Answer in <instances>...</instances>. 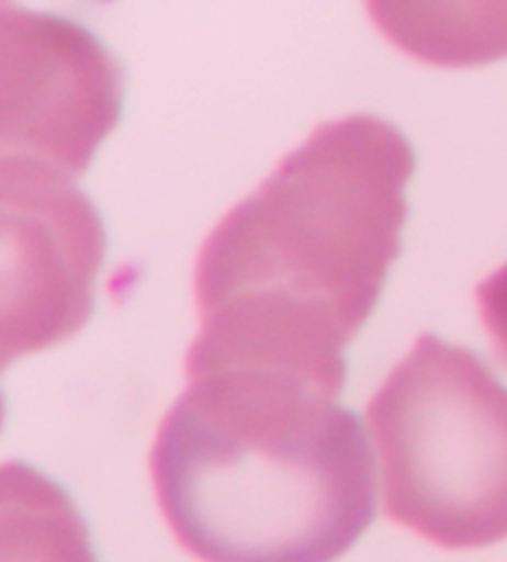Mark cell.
Wrapping results in <instances>:
<instances>
[{
  "label": "cell",
  "mask_w": 507,
  "mask_h": 562,
  "mask_svg": "<svg viewBox=\"0 0 507 562\" xmlns=\"http://www.w3.org/2000/svg\"><path fill=\"white\" fill-rule=\"evenodd\" d=\"M416 154L359 114L319 127L201 248L187 374L266 367L342 394L347 347L402 254Z\"/></svg>",
  "instance_id": "6da1fadb"
},
{
  "label": "cell",
  "mask_w": 507,
  "mask_h": 562,
  "mask_svg": "<svg viewBox=\"0 0 507 562\" xmlns=\"http://www.w3.org/2000/svg\"><path fill=\"white\" fill-rule=\"evenodd\" d=\"M151 451L156 498L203 562H335L376 513L362 422L307 376H189Z\"/></svg>",
  "instance_id": "7a4b0ae2"
},
{
  "label": "cell",
  "mask_w": 507,
  "mask_h": 562,
  "mask_svg": "<svg viewBox=\"0 0 507 562\" xmlns=\"http://www.w3.org/2000/svg\"><path fill=\"white\" fill-rule=\"evenodd\" d=\"M386 513L443 548L507 538V386L467 347L421 335L369 404Z\"/></svg>",
  "instance_id": "3957f363"
},
{
  "label": "cell",
  "mask_w": 507,
  "mask_h": 562,
  "mask_svg": "<svg viewBox=\"0 0 507 562\" xmlns=\"http://www.w3.org/2000/svg\"><path fill=\"white\" fill-rule=\"evenodd\" d=\"M0 350L8 367L90 323L106 231L72 177L27 159H0Z\"/></svg>",
  "instance_id": "277c9868"
},
{
  "label": "cell",
  "mask_w": 507,
  "mask_h": 562,
  "mask_svg": "<svg viewBox=\"0 0 507 562\" xmlns=\"http://www.w3.org/2000/svg\"><path fill=\"white\" fill-rule=\"evenodd\" d=\"M0 151L80 177L122 117L124 70L67 18L0 8Z\"/></svg>",
  "instance_id": "5b68a950"
},
{
  "label": "cell",
  "mask_w": 507,
  "mask_h": 562,
  "mask_svg": "<svg viewBox=\"0 0 507 562\" xmlns=\"http://www.w3.org/2000/svg\"><path fill=\"white\" fill-rule=\"evenodd\" d=\"M3 562H97L70 496L25 463L3 469Z\"/></svg>",
  "instance_id": "8992f818"
},
{
  "label": "cell",
  "mask_w": 507,
  "mask_h": 562,
  "mask_svg": "<svg viewBox=\"0 0 507 562\" xmlns=\"http://www.w3.org/2000/svg\"><path fill=\"white\" fill-rule=\"evenodd\" d=\"M374 21L416 57L433 65H477L507 55V5L376 3Z\"/></svg>",
  "instance_id": "52a82bcc"
},
{
  "label": "cell",
  "mask_w": 507,
  "mask_h": 562,
  "mask_svg": "<svg viewBox=\"0 0 507 562\" xmlns=\"http://www.w3.org/2000/svg\"><path fill=\"white\" fill-rule=\"evenodd\" d=\"M477 305H481L483 325L491 335L497 355L507 362V266L495 270L477 288Z\"/></svg>",
  "instance_id": "ba28073f"
}]
</instances>
